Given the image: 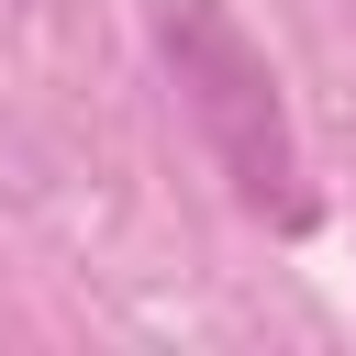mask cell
I'll return each mask as SVG.
<instances>
[{
	"mask_svg": "<svg viewBox=\"0 0 356 356\" xmlns=\"http://www.w3.org/2000/svg\"><path fill=\"white\" fill-rule=\"evenodd\" d=\"M156 33H167V56H178V89H189V111L211 122V145H222L234 189L289 211V145H278L267 56H256V44H245L211 0H167V11H156Z\"/></svg>",
	"mask_w": 356,
	"mask_h": 356,
	"instance_id": "1",
	"label": "cell"
}]
</instances>
